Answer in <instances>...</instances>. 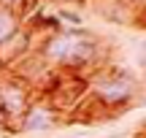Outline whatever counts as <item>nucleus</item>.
I'll return each instance as SVG.
<instances>
[{"label":"nucleus","instance_id":"1","mask_svg":"<svg viewBox=\"0 0 146 138\" xmlns=\"http://www.w3.org/2000/svg\"><path fill=\"white\" fill-rule=\"evenodd\" d=\"M89 79V100L106 114V117H116L125 108H130L141 95V81L135 79V73L122 65H103L95 73L87 76Z\"/></svg>","mask_w":146,"mask_h":138},{"label":"nucleus","instance_id":"2","mask_svg":"<svg viewBox=\"0 0 146 138\" xmlns=\"http://www.w3.org/2000/svg\"><path fill=\"white\" fill-rule=\"evenodd\" d=\"M65 119L68 117L54 111L46 100H33L30 106H27V111L19 117L16 130H19V133H46V130L57 127L60 122H65Z\"/></svg>","mask_w":146,"mask_h":138},{"label":"nucleus","instance_id":"3","mask_svg":"<svg viewBox=\"0 0 146 138\" xmlns=\"http://www.w3.org/2000/svg\"><path fill=\"white\" fill-rule=\"evenodd\" d=\"M30 103H33V90L27 84H22L19 79L8 73H5V79H0V106L8 114V119H19Z\"/></svg>","mask_w":146,"mask_h":138},{"label":"nucleus","instance_id":"4","mask_svg":"<svg viewBox=\"0 0 146 138\" xmlns=\"http://www.w3.org/2000/svg\"><path fill=\"white\" fill-rule=\"evenodd\" d=\"M33 52H35V35L22 25L8 41L0 43V68L8 73L14 65H19L22 60H25L27 54H33Z\"/></svg>","mask_w":146,"mask_h":138},{"label":"nucleus","instance_id":"5","mask_svg":"<svg viewBox=\"0 0 146 138\" xmlns=\"http://www.w3.org/2000/svg\"><path fill=\"white\" fill-rule=\"evenodd\" d=\"M22 27V3H0V43Z\"/></svg>","mask_w":146,"mask_h":138},{"label":"nucleus","instance_id":"6","mask_svg":"<svg viewBox=\"0 0 146 138\" xmlns=\"http://www.w3.org/2000/svg\"><path fill=\"white\" fill-rule=\"evenodd\" d=\"M57 19L62 22V27L70 25V30H81V27H84V16L78 14V11H73V8H60L57 11Z\"/></svg>","mask_w":146,"mask_h":138},{"label":"nucleus","instance_id":"7","mask_svg":"<svg viewBox=\"0 0 146 138\" xmlns=\"http://www.w3.org/2000/svg\"><path fill=\"white\" fill-rule=\"evenodd\" d=\"M133 25H138V27L146 30V3H135V22H133Z\"/></svg>","mask_w":146,"mask_h":138},{"label":"nucleus","instance_id":"8","mask_svg":"<svg viewBox=\"0 0 146 138\" xmlns=\"http://www.w3.org/2000/svg\"><path fill=\"white\" fill-rule=\"evenodd\" d=\"M0 130H16V127H11V119H8V114L3 111V106H0Z\"/></svg>","mask_w":146,"mask_h":138},{"label":"nucleus","instance_id":"9","mask_svg":"<svg viewBox=\"0 0 146 138\" xmlns=\"http://www.w3.org/2000/svg\"><path fill=\"white\" fill-rule=\"evenodd\" d=\"M138 62H141L143 68H146V41H141V43H138Z\"/></svg>","mask_w":146,"mask_h":138},{"label":"nucleus","instance_id":"10","mask_svg":"<svg viewBox=\"0 0 146 138\" xmlns=\"http://www.w3.org/2000/svg\"><path fill=\"white\" fill-rule=\"evenodd\" d=\"M3 76H5V70H3V68H0V79H3Z\"/></svg>","mask_w":146,"mask_h":138}]
</instances>
